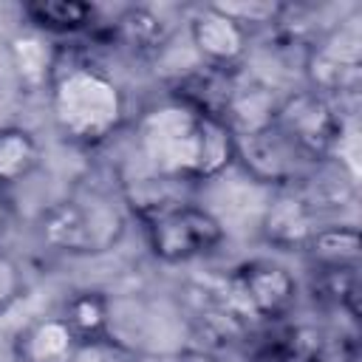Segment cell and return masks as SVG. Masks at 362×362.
Segmentation results:
<instances>
[{"label":"cell","instance_id":"obj_21","mask_svg":"<svg viewBox=\"0 0 362 362\" xmlns=\"http://www.w3.org/2000/svg\"><path fill=\"white\" fill-rule=\"evenodd\" d=\"M209 6L246 31L255 25H272L286 11V6L274 0H226V3H209Z\"/></svg>","mask_w":362,"mask_h":362},{"label":"cell","instance_id":"obj_22","mask_svg":"<svg viewBox=\"0 0 362 362\" xmlns=\"http://www.w3.org/2000/svg\"><path fill=\"white\" fill-rule=\"evenodd\" d=\"M68 362H130V354L107 334L96 339H76Z\"/></svg>","mask_w":362,"mask_h":362},{"label":"cell","instance_id":"obj_10","mask_svg":"<svg viewBox=\"0 0 362 362\" xmlns=\"http://www.w3.org/2000/svg\"><path fill=\"white\" fill-rule=\"evenodd\" d=\"M308 74L317 93L351 90L359 82V37L339 34L337 40L314 48L308 59Z\"/></svg>","mask_w":362,"mask_h":362},{"label":"cell","instance_id":"obj_19","mask_svg":"<svg viewBox=\"0 0 362 362\" xmlns=\"http://www.w3.org/2000/svg\"><path fill=\"white\" fill-rule=\"evenodd\" d=\"M62 320L71 325L76 339H96L107 337L110 325V303L102 291H76L65 303Z\"/></svg>","mask_w":362,"mask_h":362},{"label":"cell","instance_id":"obj_5","mask_svg":"<svg viewBox=\"0 0 362 362\" xmlns=\"http://www.w3.org/2000/svg\"><path fill=\"white\" fill-rule=\"evenodd\" d=\"M272 127L308 161L325 158L342 133L334 105L317 90H300L277 102Z\"/></svg>","mask_w":362,"mask_h":362},{"label":"cell","instance_id":"obj_13","mask_svg":"<svg viewBox=\"0 0 362 362\" xmlns=\"http://www.w3.org/2000/svg\"><path fill=\"white\" fill-rule=\"evenodd\" d=\"M274 110L277 102L274 96L263 88V85H240L229 102V110L223 116V124L232 130V136H246V133H257L272 127L274 122Z\"/></svg>","mask_w":362,"mask_h":362},{"label":"cell","instance_id":"obj_12","mask_svg":"<svg viewBox=\"0 0 362 362\" xmlns=\"http://www.w3.org/2000/svg\"><path fill=\"white\" fill-rule=\"evenodd\" d=\"M76 337L62 317L37 320L17 339V356L23 362H68Z\"/></svg>","mask_w":362,"mask_h":362},{"label":"cell","instance_id":"obj_8","mask_svg":"<svg viewBox=\"0 0 362 362\" xmlns=\"http://www.w3.org/2000/svg\"><path fill=\"white\" fill-rule=\"evenodd\" d=\"M238 90V74L235 68H218V65H198L175 79L173 85V102H181L184 107L221 119L229 110V102Z\"/></svg>","mask_w":362,"mask_h":362},{"label":"cell","instance_id":"obj_7","mask_svg":"<svg viewBox=\"0 0 362 362\" xmlns=\"http://www.w3.org/2000/svg\"><path fill=\"white\" fill-rule=\"evenodd\" d=\"M235 158H240L246 173L263 184L294 181L300 161H305L274 127L235 136Z\"/></svg>","mask_w":362,"mask_h":362},{"label":"cell","instance_id":"obj_4","mask_svg":"<svg viewBox=\"0 0 362 362\" xmlns=\"http://www.w3.org/2000/svg\"><path fill=\"white\" fill-rule=\"evenodd\" d=\"M144 226H147L150 252L164 263H184L209 255L223 240L221 221L209 209L187 201L156 215Z\"/></svg>","mask_w":362,"mask_h":362},{"label":"cell","instance_id":"obj_20","mask_svg":"<svg viewBox=\"0 0 362 362\" xmlns=\"http://www.w3.org/2000/svg\"><path fill=\"white\" fill-rule=\"evenodd\" d=\"M113 34L119 37V42H124L136 54H150V51L161 48V42L167 37L161 17H156L150 8H127L116 20Z\"/></svg>","mask_w":362,"mask_h":362},{"label":"cell","instance_id":"obj_3","mask_svg":"<svg viewBox=\"0 0 362 362\" xmlns=\"http://www.w3.org/2000/svg\"><path fill=\"white\" fill-rule=\"evenodd\" d=\"M124 232L119 206L105 198H65L40 218V235L48 246L68 255H96L113 249Z\"/></svg>","mask_w":362,"mask_h":362},{"label":"cell","instance_id":"obj_23","mask_svg":"<svg viewBox=\"0 0 362 362\" xmlns=\"http://www.w3.org/2000/svg\"><path fill=\"white\" fill-rule=\"evenodd\" d=\"M23 288H25V283H23L20 266L8 255L0 252V311H6L14 300H20Z\"/></svg>","mask_w":362,"mask_h":362},{"label":"cell","instance_id":"obj_16","mask_svg":"<svg viewBox=\"0 0 362 362\" xmlns=\"http://www.w3.org/2000/svg\"><path fill=\"white\" fill-rule=\"evenodd\" d=\"M40 164V144L25 127H0V187L28 178Z\"/></svg>","mask_w":362,"mask_h":362},{"label":"cell","instance_id":"obj_24","mask_svg":"<svg viewBox=\"0 0 362 362\" xmlns=\"http://www.w3.org/2000/svg\"><path fill=\"white\" fill-rule=\"evenodd\" d=\"M11 221H14V201L6 192V187H0V235L11 226Z\"/></svg>","mask_w":362,"mask_h":362},{"label":"cell","instance_id":"obj_9","mask_svg":"<svg viewBox=\"0 0 362 362\" xmlns=\"http://www.w3.org/2000/svg\"><path fill=\"white\" fill-rule=\"evenodd\" d=\"M189 40L201 54V59L218 68H235L249 48V31L232 23L229 17H223L221 11H215L212 6H204L192 17Z\"/></svg>","mask_w":362,"mask_h":362},{"label":"cell","instance_id":"obj_2","mask_svg":"<svg viewBox=\"0 0 362 362\" xmlns=\"http://www.w3.org/2000/svg\"><path fill=\"white\" fill-rule=\"evenodd\" d=\"M51 110L65 139L76 144H102L124 119V96L119 85L90 65L54 68Z\"/></svg>","mask_w":362,"mask_h":362},{"label":"cell","instance_id":"obj_17","mask_svg":"<svg viewBox=\"0 0 362 362\" xmlns=\"http://www.w3.org/2000/svg\"><path fill=\"white\" fill-rule=\"evenodd\" d=\"M178 184L181 181H173V178H164V175L150 173V175L136 178V181H130L124 187V204L147 223L156 215H161V212L184 204L181 195H178V189H175Z\"/></svg>","mask_w":362,"mask_h":362},{"label":"cell","instance_id":"obj_15","mask_svg":"<svg viewBox=\"0 0 362 362\" xmlns=\"http://www.w3.org/2000/svg\"><path fill=\"white\" fill-rule=\"evenodd\" d=\"M314 221H311V209L303 198L286 195L277 204H272V209L266 212L263 221V232L272 243L277 246H305V240L314 232Z\"/></svg>","mask_w":362,"mask_h":362},{"label":"cell","instance_id":"obj_14","mask_svg":"<svg viewBox=\"0 0 362 362\" xmlns=\"http://www.w3.org/2000/svg\"><path fill=\"white\" fill-rule=\"evenodd\" d=\"M23 14L37 31L74 34L88 28L96 11L85 0H31L23 6Z\"/></svg>","mask_w":362,"mask_h":362},{"label":"cell","instance_id":"obj_6","mask_svg":"<svg viewBox=\"0 0 362 362\" xmlns=\"http://www.w3.org/2000/svg\"><path fill=\"white\" fill-rule=\"evenodd\" d=\"M229 283L240 305L263 320L283 317L297 297L294 274L274 260H249L240 269H235Z\"/></svg>","mask_w":362,"mask_h":362},{"label":"cell","instance_id":"obj_11","mask_svg":"<svg viewBox=\"0 0 362 362\" xmlns=\"http://www.w3.org/2000/svg\"><path fill=\"white\" fill-rule=\"evenodd\" d=\"M305 255L320 272H342V269H359L362 257V238L356 226L337 223L314 229L305 240Z\"/></svg>","mask_w":362,"mask_h":362},{"label":"cell","instance_id":"obj_1","mask_svg":"<svg viewBox=\"0 0 362 362\" xmlns=\"http://www.w3.org/2000/svg\"><path fill=\"white\" fill-rule=\"evenodd\" d=\"M136 136L150 173L181 184L209 181L235 161L232 130L173 99L147 110Z\"/></svg>","mask_w":362,"mask_h":362},{"label":"cell","instance_id":"obj_18","mask_svg":"<svg viewBox=\"0 0 362 362\" xmlns=\"http://www.w3.org/2000/svg\"><path fill=\"white\" fill-rule=\"evenodd\" d=\"M11 65L25 85L31 88L42 82L51 85V76L57 68V51L40 34H20L11 40Z\"/></svg>","mask_w":362,"mask_h":362}]
</instances>
